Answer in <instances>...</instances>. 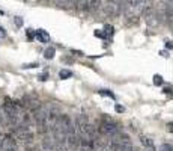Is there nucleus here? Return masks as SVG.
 <instances>
[{"mask_svg":"<svg viewBox=\"0 0 173 151\" xmlns=\"http://www.w3.org/2000/svg\"><path fill=\"white\" fill-rule=\"evenodd\" d=\"M20 107H21V106H18L15 101H12L11 98H8V97L3 100V113L6 116L8 122L11 124V127H17V126L20 124V121H18Z\"/></svg>","mask_w":173,"mask_h":151,"instance_id":"1","label":"nucleus"},{"mask_svg":"<svg viewBox=\"0 0 173 151\" xmlns=\"http://www.w3.org/2000/svg\"><path fill=\"white\" fill-rule=\"evenodd\" d=\"M33 118L36 122V130L39 135H47L50 131V126H48V118H47V107H38L33 110Z\"/></svg>","mask_w":173,"mask_h":151,"instance_id":"2","label":"nucleus"},{"mask_svg":"<svg viewBox=\"0 0 173 151\" xmlns=\"http://www.w3.org/2000/svg\"><path fill=\"white\" fill-rule=\"evenodd\" d=\"M98 130H99V133H101V135L107 136V138H112V136H115L116 133H119V127H117V124H116L113 119H110V118H103Z\"/></svg>","mask_w":173,"mask_h":151,"instance_id":"3","label":"nucleus"},{"mask_svg":"<svg viewBox=\"0 0 173 151\" xmlns=\"http://www.w3.org/2000/svg\"><path fill=\"white\" fill-rule=\"evenodd\" d=\"M124 9V3L120 0H105L104 2V11L110 17H119Z\"/></svg>","mask_w":173,"mask_h":151,"instance_id":"4","label":"nucleus"},{"mask_svg":"<svg viewBox=\"0 0 173 151\" xmlns=\"http://www.w3.org/2000/svg\"><path fill=\"white\" fill-rule=\"evenodd\" d=\"M23 106L26 109H29V110H36L38 107H41V100L38 98V95H35V94H27V95H24L23 97Z\"/></svg>","mask_w":173,"mask_h":151,"instance_id":"5","label":"nucleus"},{"mask_svg":"<svg viewBox=\"0 0 173 151\" xmlns=\"http://www.w3.org/2000/svg\"><path fill=\"white\" fill-rule=\"evenodd\" d=\"M0 151H18V145H17V140L12 135H5L2 138V147Z\"/></svg>","mask_w":173,"mask_h":151,"instance_id":"6","label":"nucleus"},{"mask_svg":"<svg viewBox=\"0 0 173 151\" xmlns=\"http://www.w3.org/2000/svg\"><path fill=\"white\" fill-rule=\"evenodd\" d=\"M101 0H77L78 8L83 11H96Z\"/></svg>","mask_w":173,"mask_h":151,"instance_id":"7","label":"nucleus"},{"mask_svg":"<svg viewBox=\"0 0 173 151\" xmlns=\"http://www.w3.org/2000/svg\"><path fill=\"white\" fill-rule=\"evenodd\" d=\"M78 145H80V151H93V138L86 136V135H80Z\"/></svg>","mask_w":173,"mask_h":151,"instance_id":"8","label":"nucleus"},{"mask_svg":"<svg viewBox=\"0 0 173 151\" xmlns=\"http://www.w3.org/2000/svg\"><path fill=\"white\" fill-rule=\"evenodd\" d=\"M36 36H38V39H39L41 42H48V41H50V35L47 33L45 30H42V29L36 30Z\"/></svg>","mask_w":173,"mask_h":151,"instance_id":"9","label":"nucleus"},{"mask_svg":"<svg viewBox=\"0 0 173 151\" xmlns=\"http://www.w3.org/2000/svg\"><path fill=\"white\" fill-rule=\"evenodd\" d=\"M140 142L146 147V148H154V139L150 136H140Z\"/></svg>","mask_w":173,"mask_h":151,"instance_id":"10","label":"nucleus"},{"mask_svg":"<svg viewBox=\"0 0 173 151\" xmlns=\"http://www.w3.org/2000/svg\"><path fill=\"white\" fill-rule=\"evenodd\" d=\"M54 53H56V51H54V48H47L45 51H44V56H45L47 59H51L53 56H54Z\"/></svg>","mask_w":173,"mask_h":151,"instance_id":"11","label":"nucleus"},{"mask_svg":"<svg viewBox=\"0 0 173 151\" xmlns=\"http://www.w3.org/2000/svg\"><path fill=\"white\" fill-rule=\"evenodd\" d=\"M59 76H60V79H68V77H71V71H68V70H62Z\"/></svg>","mask_w":173,"mask_h":151,"instance_id":"12","label":"nucleus"},{"mask_svg":"<svg viewBox=\"0 0 173 151\" xmlns=\"http://www.w3.org/2000/svg\"><path fill=\"white\" fill-rule=\"evenodd\" d=\"M160 151H173V148H172V145H170V144H162L161 148H160Z\"/></svg>","mask_w":173,"mask_h":151,"instance_id":"13","label":"nucleus"},{"mask_svg":"<svg viewBox=\"0 0 173 151\" xmlns=\"http://www.w3.org/2000/svg\"><path fill=\"white\" fill-rule=\"evenodd\" d=\"M15 24H17L18 27H21V26H23V20H21L20 17H15Z\"/></svg>","mask_w":173,"mask_h":151,"instance_id":"14","label":"nucleus"},{"mask_svg":"<svg viewBox=\"0 0 173 151\" xmlns=\"http://www.w3.org/2000/svg\"><path fill=\"white\" fill-rule=\"evenodd\" d=\"M154 79H155V85H161V77H160V76H155V77H154Z\"/></svg>","mask_w":173,"mask_h":151,"instance_id":"15","label":"nucleus"},{"mask_svg":"<svg viewBox=\"0 0 173 151\" xmlns=\"http://www.w3.org/2000/svg\"><path fill=\"white\" fill-rule=\"evenodd\" d=\"M27 36H29V38H33V32H30V30H29V32H27Z\"/></svg>","mask_w":173,"mask_h":151,"instance_id":"16","label":"nucleus"},{"mask_svg":"<svg viewBox=\"0 0 173 151\" xmlns=\"http://www.w3.org/2000/svg\"><path fill=\"white\" fill-rule=\"evenodd\" d=\"M0 36H5V30H3L2 27H0Z\"/></svg>","mask_w":173,"mask_h":151,"instance_id":"17","label":"nucleus"},{"mask_svg":"<svg viewBox=\"0 0 173 151\" xmlns=\"http://www.w3.org/2000/svg\"><path fill=\"white\" fill-rule=\"evenodd\" d=\"M2 138H3V136H2V135H0V147H2Z\"/></svg>","mask_w":173,"mask_h":151,"instance_id":"18","label":"nucleus"},{"mask_svg":"<svg viewBox=\"0 0 173 151\" xmlns=\"http://www.w3.org/2000/svg\"><path fill=\"white\" fill-rule=\"evenodd\" d=\"M162 2H166V3H167V2H172V0H162Z\"/></svg>","mask_w":173,"mask_h":151,"instance_id":"19","label":"nucleus"},{"mask_svg":"<svg viewBox=\"0 0 173 151\" xmlns=\"http://www.w3.org/2000/svg\"><path fill=\"white\" fill-rule=\"evenodd\" d=\"M42 151H45V150H42Z\"/></svg>","mask_w":173,"mask_h":151,"instance_id":"20","label":"nucleus"}]
</instances>
